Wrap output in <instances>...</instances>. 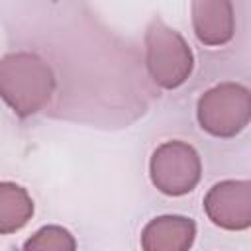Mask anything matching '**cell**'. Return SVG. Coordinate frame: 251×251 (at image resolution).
Returning a JSON list of instances; mask_svg holds the SVG:
<instances>
[{"instance_id":"cell-1","label":"cell","mask_w":251,"mask_h":251,"mask_svg":"<svg viewBox=\"0 0 251 251\" xmlns=\"http://www.w3.org/2000/svg\"><path fill=\"white\" fill-rule=\"evenodd\" d=\"M55 92V75L45 59L29 51L0 59V96L16 116L41 112Z\"/></svg>"},{"instance_id":"cell-2","label":"cell","mask_w":251,"mask_h":251,"mask_svg":"<svg viewBox=\"0 0 251 251\" xmlns=\"http://www.w3.org/2000/svg\"><path fill=\"white\" fill-rule=\"evenodd\" d=\"M145 63L153 82L173 90L190 76L194 55L176 29L167 25L161 18H153L145 31Z\"/></svg>"},{"instance_id":"cell-3","label":"cell","mask_w":251,"mask_h":251,"mask_svg":"<svg viewBox=\"0 0 251 251\" xmlns=\"http://www.w3.org/2000/svg\"><path fill=\"white\" fill-rule=\"evenodd\" d=\"M198 124L216 137H233L251 120V92L237 82H222L206 90L196 106Z\"/></svg>"},{"instance_id":"cell-4","label":"cell","mask_w":251,"mask_h":251,"mask_svg":"<svg viewBox=\"0 0 251 251\" xmlns=\"http://www.w3.org/2000/svg\"><path fill=\"white\" fill-rule=\"evenodd\" d=\"M149 175L159 192L182 196L192 192L200 182L202 161L192 145L178 139L165 141L151 155Z\"/></svg>"},{"instance_id":"cell-5","label":"cell","mask_w":251,"mask_h":251,"mask_svg":"<svg viewBox=\"0 0 251 251\" xmlns=\"http://www.w3.org/2000/svg\"><path fill=\"white\" fill-rule=\"evenodd\" d=\"M208 220L224 229L241 231L251 226V182L222 180L214 184L204 198Z\"/></svg>"},{"instance_id":"cell-6","label":"cell","mask_w":251,"mask_h":251,"mask_svg":"<svg viewBox=\"0 0 251 251\" xmlns=\"http://www.w3.org/2000/svg\"><path fill=\"white\" fill-rule=\"evenodd\" d=\"M192 27L200 43L208 47L226 45L233 37V6L229 0H194L190 4Z\"/></svg>"},{"instance_id":"cell-7","label":"cell","mask_w":251,"mask_h":251,"mask_svg":"<svg viewBox=\"0 0 251 251\" xmlns=\"http://www.w3.org/2000/svg\"><path fill=\"white\" fill-rule=\"evenodd\" d=\"M196 237V224L186 216L153 218L141 231L143 251H188Z\"/></svg>"},{"instance_id":"cell-8","label":"cell","mask_w":251,"mask_h":251,"mask_svg":"<svg viewBox=\"0 0 251 251\" xmlns=\"http://www.w3.org/2000/svg\"><path fill=\"white\" fill-rule=\"evenodd\" d=\"M33 216V200L16 182H0V235L16 233Z\"/></svg>"},{"instance_id":"cell-9","label":"cell","mask_w":251,"mask_h":251,"mask_svg":"<svg viewBox=\"0 0 251 251\" xmlns=\"http://www.w3.org/2000/svg\"><path fill=\"white\" fill-rule=\"evenodd\" d=\"M24 251H76V241L69 229L45 226L24 243Z\"/></svg>"}]
</instances>
